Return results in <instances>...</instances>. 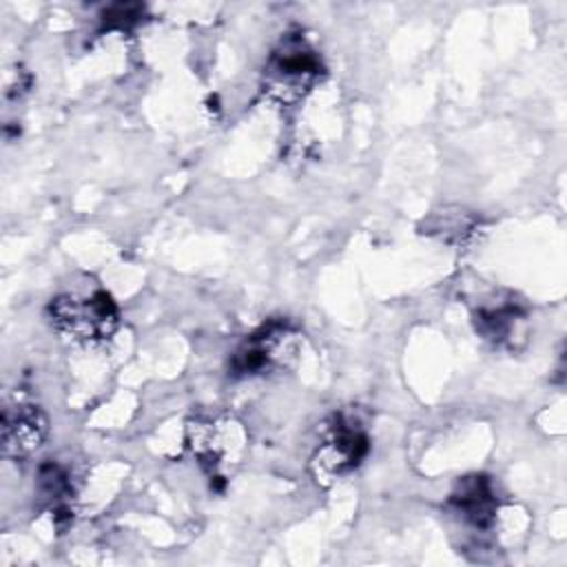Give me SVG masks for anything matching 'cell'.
Instances as JSON below:
<instances>
[{"instance_id": "obj_1", "label": "cell", "mask_w": 567, "mask_h": 567, "mask_svg": "<svg viewBox=\"0 0 567 567\" xmlns=\"http://www.w3.org/2000/svg\"><path fill=\"white\" fill-rule=\"evenodd\" d=\"M321 78V55L301 31L286 33L264 66V93L279 104H292L306 97Z\"/></svg>"}, {"instance_id": "obj_2", "label": "cell", "mask_w": 567, "mask_h": 567, "mask_svg": "<svg viewBox=\"0 0 567 567\" xmlns=\"http://www.w3.org/2000/svg\"><path fill=\"white\" fill-rule=\"evenodd\" d=\"M47 312L60 334L84 346L109 341L120 326V310L106 290L62 292L49 301Z\"/></svg>"}, {"instance_id": "obj_3", "label": "cell", "mask_w": 567, "mask_h": 567, "mask_svg": "<svg viewBox=\"0 0 567 567\" xmlns=\"http://www.w3.org/2000/svg\"><path fill=\"white\" fill-rule=\"evenodd\" d=\"M246 432L233 416L202 419L188 425V445L210 483L221 489L246 452Z\"/></svg>"}, {"instance_id": "obj_4", "label": "cell", "mask_w": 567, "mask_h": 567, "mask_svg": "<svg viewBox=\"0 0 567 567\" xmlns=\"http://www.w3.org/2000/svg\"><path fill=\"white\" fill-rule=\"evenodd\" d=\"M301 348L299 330L284 319L264 323L235 350L230 359V370L237 377L270 374L288 368Z\"/></svg>"}, {"instance_id": "obj_5", "label": "cell", "mask_w": 567, "mask_h": 567, "mask_svg": "<svg viewBox=\"0 0 567 567\" xmlns=\"http://www.w3.org/2000/svg\"><path fill=\"white\" fill-rule=\"evenodd\" d=\"M370 439L363 425L352 416H334L321 443L310 456V474L317 483L330 485L350 474L365 458Z\"/></svg>"}, {"instance_id": "obj_6", "label": "cell", "mask_w": 567, "mask_h": 567, "mask_svg": "<svg viewBox=\"0 0 567 567\" xmlns=\"http://www.w3.org/2000/svg\"><path fill=\"white\" fill-rule=\"evenodd\" d=\"M2 454L7 458H24L33 454L47 439L49 421L40 405L31 401L7 403L0 419Z\"/></svg>"}, {"instance_id": "obj_7", "label": "cell", "mask_w": 567, "mask_h": 567, "mask_svg": "<svg viewBox=\"0 0 567 567\" xmlns=\"http://www.w3.org/2000/svg\"><path fill=\"white\" fill-rule=\"evenodd\" d=\"M450 507L474 529H489L498 512V498L492 481L485 474L461 478L450 494Z\"/></svg>"}, {"instance_id": "obj_8", "label": "cell", "mask_w": 567, "mask_h": 567, "mask_svg": "<svg viewBox=\"0 0 567 567\" xmlns=\"http://www.w3.org/2000/svg\"><path fill=\"white\" fill-rule=\"evenodd\" d=\"M525 321L527 315L518 301L512 297L496 299L489 303H483L474 312V328L476 332L498 346V348H516V339H525Z\"/></svg>"}, {"instance_id": "obj_9", "label": "cell", "mask_w": 567, "mask_h": 567, "mask_svg": "<svg viewBox=\"0 0 567 567\" xmlns=\"http://www.w3.org/2000/svg\"><path fill=\"white\" fill-rule=\"evenodd\" d=\"M73 481L64 465L44 463L38 472V494L47 509L53 514L55 523H66L71 518V498H73Z\"/></svg>"}, {"instance_id": "obj_10", "label": "cell", "mask_w": 567, "mask_h": 567, "mask_svg": "<svg viewBox=\"0 0 567 567\" xmlns=\"http://www.w3.org/2000/svg\"><path fill=\"white\" fill-rule=\"evenodd\" d=\"M144 13L142 4H111L102 11V22L109 29H128L140 22Z\"/></svg>"}]
</instances>
